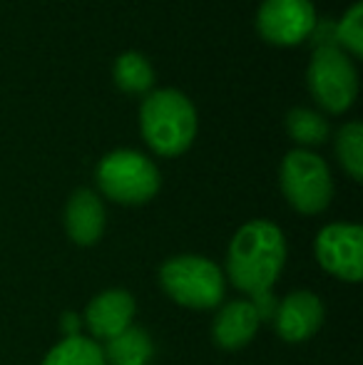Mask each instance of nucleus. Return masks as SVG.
Here are the masks:
<instances>
[{
    "mask_svg": "<svg viewBox=\"0 0 363 365\" xmlns=\"http://www.w3.org/2000/svg\"><path fill=\"white\" fill-rule=\"evenodd\" d=\"M286 264V236L274 221L254 219L239 226L227 251V279L244 291L262 321H272L276 311L274 286Z\"/></svg>",
    "mask_w": 363,
    "mask_h": 365,
    "instance_id": "nucleus-1",
    "label": "nucleus"
},
{
    "mask_svg": "<svg viewBox=\"0 0 363 365\" xmlns=\"http://www.w3.org/2000/svg\"><path fill=\"white\" fill-rule=\"evenodd\" d=\"M140 132L155 154L180 157L197 137V110L180 90H155L140 107Z\"/></svg>",
    "mask_w": 363,
    "mask_h": 365,
    "instance_id": "nucleus-2",
    "label": "nucleus"
},
{
    "mask_svg": "<svg viewBox=\"0 0 363 365\" xmlns=\"http://www.w3.org/2000/svg\"><path fill=\"white\" fill-rule=\"evenodd\" d=\"M160 286L175 303L192 311H212L224 301V271L197 254L172 256L160 266Z\"/></svg>",
    "mask_w": 363,
    "mask_h": 365,
    "instance_id": "nucleus-3",
    "label": "nucleus"
},
{
    "mask_svg": "<svg viewBox=\"0 0 363 365\" xmlns=\"http://www.w3.org/2000/svg\"><path fill=\"white\" fill-rule=\"evenodd\" d=\"M97 187L110 202L142 207L157 197L162 187L160 169L150 157L135 149H115L97 164Z\"/></svg>",
    "mask_w": 363,
    "mask_h": 365,
    "instance_id": "nucleus-4",
    "label": "nucleus"
},
{
    "mask_svg": "<svg viewBox=\"0 0 363 365\" xmlns=\"http://www.w3.org/2000/svg\"><path fill=\"white\" fill-rule=\"evenodd\" d=\"M279 187L291 209L304 217L321 214L334 199V179L329 164L309 149H291L281 159Z\"/></svg>",
    "mask_w": 363,
    "mask_h": 365,
    "instance_id": "nucleus-5",
    "label": "nucleus"
},
{
    "mask_svg": "<svg viewBox=\"0 0 363 365\" xmlns=\"http://www.w3.org/2000/svg\"><path fill=\"white\" fill-rule=\"evenodd\" d=\"M306 85L314 102L329 115H344L359 95L356 65L339 45H324L311 55Z\"/></svg>",
    "mask_w": 363,
    "mask_h": 365,
    "instance_id": "nucleus-6",
    "label": "nucleus"
},
{
    "mask_svg": "<svg viewBox=\"0 0 363 365\" xmlns=\"http://www.w3.org/2000/svg\"><path fill=\"white\" fill-rule=\"evenodd\" d=\"M314 254L326 274L356 284L363 276V229L351 221H336L316 234Z\"/></svg>",
    "mask_w": 363,
    "mask_h": 365,
    "instance_id": "nucleus-7",
    "label": "nucleus"
},
{
    "mask_svg": "<svg viewBox=\"0 0 363 365\" xmlns=\"http://www.w3.org/2000/svg\"><path fill=\"white\" fill-rule=\"evenodd\" d=\"M316 30L311 0H264L257 13V33L279 48H294Z\"/></svg>",
    "mask_w": 363,
    "mask_h": 365,
    "instance_id": "nucleus-8",
    "label": "nucleus"
},
{
    "mask_svg": "<svg viewBox=\"0 0 363 365\" xmlns=\"http://www.w3.org/2000/svg\"><path fill=\"white\" fill-rule=\"evenodd\" d=\"M324 301L314 291H294L276 303L274 331L284 343H304L324 326Z\"/></svg>",
    "mask_w": 363,
    "mask_h": 365,
    "instance_id": "nucleus-9",
    "label": "nucleus"
},
{
    "mask_svg": "<svg viewBox=\"0 0 363 365\" xmlns=\"http://www.w3.org/2000/svg\"><path fill=\"white\" fill-rule=\"evenodd\" d=\"M137 303L135 296L125 289H110L97 293L95 298L85 308L83 323L97 341H110V338L120 336L125 328L132 326Z\"/></svg>",
    "mask_w": 363,
    "mask_h": 365,
    "instance_id": "nucleus-10",
    "label": "nucleus"
},
{
    "mask_svg": "<svg viewBox=\"0 0 363 365\" xmlns=\"http://www.w3.org/2000/svg\"><path fill=\"white\" fill-rule=\"evenodd\" d=\"M262 316L252 301H229L217 311L212 323V341L222 351H242L257 338Z\"/></svg>",
    "mask_w": 363,
    "mask_h": 365,
    "instance_id": "nucleus-11",
    "label": "nucleus"
},
{
    "mask_svg": "<svg viewBox=\"0 0 363 365\" xmlns=\"http://www.w3.org/2000/svg\"><path fill=\"white\" fill-rule=\"evenodd\" d=\"M105 204L90 189H78L65 207V231L78 246H95L105 234Z\"/></svg>",
    "mask_w": 363,
    "mask_h": 365,
    "instance_id": "nucleus-12",
    "label": "nucleus"
},
{
    "mask_svg": "<svg viewBox=\"0 0 363 365\" xmlns=\"http://www.w3.org/2000/svg\"><path fill=\"white\" fill-rule=\"evenodd\" d=\"M102 353L107 365H150L155 361V343L147 331L130 326L120 336L105 341Z\"/></svg>",
    "mask_w": 363,
    "mask_h": 365,
    "instance_id": "nucleus-13",
    "label": "nucleus"
},
{
    "mask_svg": "<svg viewBox=\"0 0 363 365\" xmlns=\"http://www.w3.org/2000/svg\"><path fill=\"white\" fill-rule=\"evenodd\" d=\"M112 77L125 95H150L152 85H155V70H152L150 60L137 50H127L115 60Z\"/></svg>",
    "mask_w": 363,
    "mask_h": 365,
    "instance_id": "nucleus-14",
    "label": "nucleus"
},
{
    "mask_svg": "<svg viewBox=\"0 0 363 365\" xmlns=\"http://www.w3.org/2000/svg\"><path fill=\"white\" fill-rule=\"evenodd\" d=\"M40 365H107L102 346L95 338L75 336L55 343Z\"/></svg>",
    "mask_w": 363,
    "mask_h": 365,
    "instance_id": "nucleus-15",
    "label": "nucleus"
},
{
    "mask_svg": "<svg viewBox=\"0 0 363 365\" xmlns=\"http://www.w3.org/2000/svg\"><path fill=\"white\" fill-rule=\"evenodd\" d=\"M286 132L296 145L304 147H319L329 140V122L324 115L316 110H306V107H294L286 115Z\"/></svg>",
    "mask_w": 363,
    "mask_h": 365,
    "instance_id": "nucleus-16",
    "label": "nucleus"
},
{
    "mask_svg": "<svg viewBox=\"0 0 363 365\" xmlns=\"http://www.w3.org/2000/svg\"><path fill=\"white\" fill-rule=\"evenodd\" d=\"M336 157L354 182L363 179V125L349 122L336 135Z\"/></svg>",
    "mask_w": 363,
    "mask_h": 365,
    "instance_id": "nucleus-17",
    "label": "nucleus"
},
{
    "mask_svg": "<svg viewBox=\"0 0 363 365\" xmlns=\"http://www.w3.org/2000/svg\"><path fill=\"white\" fill-rule=\"evenodd\" d=\"M336 45L351 58H363V5L356 3L336 23Z\"/></svg>",
    "mask_w": 363,
    "mask_h": 365,
    "instance_id": "nucleus-18",
    "label": "nucleus"
},
{
    "mask_svg": "<svg viewBox=\"0 0 363 365\" xmlns=\"http://www.w3.org/2000/svg\"><path fill=\"white\" fill-rule=\"evenodd\" d=\"M80 323H83V318H80V316H75V313H65L63 323H60V328H63L65 338L83 336V331H80Z\"/></svg>",
    "mask_w": 363,
    "mask_h": 365,
    "instance_id": "nucleus-19",
    "label": "nucleus"
}]
</instances>
